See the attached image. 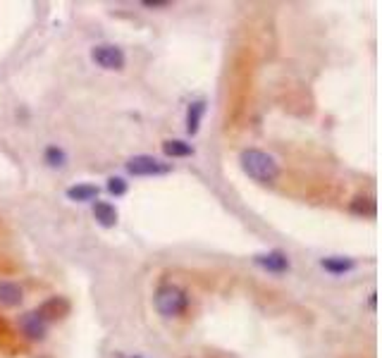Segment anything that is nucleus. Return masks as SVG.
I'll list each match as a JSON object with an SVG mask.
<instances>
[{
  "label": "nucleus",
  "instance_id": "1",
  "mask_svg": "<svg viewBox=\"0 0 382 358\" xmlns=\"http://www.w3.org/2000/svg\"><path fill=\"white\" fill-rule=\"evenodd\" d=\"M239 163H241V170L260 184L275 182L277 175H280V165H277V160L270 153L260 151V148H246V151H241Z\"/></svg>",
  "mask_w": 382,
  "mask_h": 358
},
{
  "label": "nucleus",
  "instance_id": "2",
  "mask_svg": "<svg viewBox=\"0 0 382 358\" xmlns=\"http://www.w3.org/2000/svg\"><path fill=\"white\" fill-rule=\"evenodd\" d=\"M153 306L163 317H177L187 310L189 296H187V292L177 285H160L158 289H155Z\"/></svg>",
  "mask_w": 382,
  "mask_h": 358
},
{
  "label": "nucleus",
  "instance_id": "3",
  "mask_svg": "<svg viewBox=\"0 0 382 358\" xmlns=\"http://www.w3.org/2000/svg\"><path fill=\"white\" fill-rule=\"evenodd\" d=\"M127 172L134 177H165L172 172V165L165 160L155 158V155H134V158L127 160Z\"/></svg>",
  "mask_w": 382,
  "mask_h": 358
},
{
  "label": "nucleus",
  "instance_id": "4",
  "mask_svg": "<svg viewBox=\"0 0 382 358\" xmlns=\"http://www.w3.org/2000/svg\"><path fill=\"white\" fill-rule=\"evenodd\" d=\"M91 60L96 62L98 67L108 69V72H120L127 65V55L120 45L115 43H98L91 48Z\"/></svg>",
  "mask_w": 382,
  "mask_h": 358
},
{
  "label": "nucleus",
  "instance_id": "5",
  "mask_svg": "<svg viewBox=\"0 0 382 358\" xmlns=\"http://www.w3.org/2000/svg\"><path fill=\"white\" fill-rule=\"evenodd\" d=\"M253 263L270 275H285V273H289V268H292L289 256L285 251H280V248H273V251H265V253H256V256H253Z\"/></svg>",
  "mask_w": 382,
  "mask_h": 358
},
{
  "label": "nucleus",
  "instance_id": "6",
  "mask_svg": "<svg viewBox=\"0 0 382 358\" xmlns=\"http://www.w3.org/2000/svg\"><path fill=\"white\" fill-rule=\"evenodd\" d=\"M20 330L24 332V337L34 339V342H41L45 332H48V322H45L36 310H29V313L20 317Z\"/></svg>",
  "mask_w": 382,
  "mask_h": 358
},
{
  "label": "nucleus",
  "instance_id": "7",
  "mask_svg": "<svg viewBox=\"0 0 382 358\" xmlns=\"http://www.w3.org/2000/svg\"><path fill=\"white\" fill-rule=\"evenodd\" d=\"M69 301L67 299H62V296H50V299H45V301L38 306L36 308V313L43 317L45 322H53V320H62L65 315H69Z\"/></svg>",
  "mask_w": 382,
  "mask_h": 358
},
{
  "label": "nucleus",
  "instance_id": "8",
  "mask_svg": "<svg viewBox=\"0 0 382 358\" xmlns=\"http://www.w3.org/2000/svg\"><path fill=\"white\" fill-rule=\"evenodd\" d=\"M94 217L101 227L110 229L118 224L120 213H118V208H115L113 203H108V201H94Z\"/></svg>",
  "mask_w": 382,
  "mask_h": 358
},
{
  "label": "nucleus",
  "instance_id": "9",
  "mask_svg": "<svg viewBox=\"0 0 382 358\" xmlns=\"http://www.w3.org/2000/svg\"><path fill=\"white\" fill-rule=\"evenodd\" d=\"M320 268L330 275H346L356 270V261L349 256H327L320 261Z\"/></svg>",
  "mask_w": 382,
  "mask_h": 358
},
{
  "label": "nucleus",
  "instance_id": "10",
  "mask_svg": "<svg viewBox=\"0 0 382 358\" xmlns=\"http://www.w3.org/2000/svg\"><path fill=\"white\" fill-rule=\"evenodd\" d=\"M24 299V292L17 282L10 280H0V306H8V308H15V306L22 303Z\"/></svg>",
  "mask_w": 382,
  "mask_h": 358
},
{
  "label": "nucleus",
  "instance_id": "11",
  "mask_svg": "<svg viewBox=\"0 0 382 358\" xmlns=\"http://www.w3.org/2000/svg\"><path fill=\"white\" fill-rule=\"evenodd\" d=\"M98 192L101 189L96 184H72L65 192V196L69 201H74V203H89V201H98Z\"/></svg>",
  "mask_w": 382,
  "mask_h": 358
},
{
  "label": "nucleus",
  "instance_id": "12",
  "mask_svg": "<svg viewBox=\"0 0 382 358\" xmlns=\"http://www.w3.org/2000/svg\"><path fill=\"white\" fill-rule=\"evenodd\" d=\"M204 115H206V101L189 103V108H187V134L189 136L199 134L201 122H204Z\"/></svg>",
  "mask_w": 382,
  "mask_h": 358
},
{
  "label": "nucleus",
  "instance_id": "13",
  "mask_svg": "<svg viewBox=\"0 0 382 358\" xmlns=\"http://www.w3.org/2000/svg\"><path fill=\"white\" fill-rule=\"evenodd\" d=\"M163 153L167 158H191L196 151L191 143L182 141V138H167V141H163Z\"/></svg>",
  "mask_w": 382,
  "mask_h": 358
},
{
  "label": "nucleus",
  "instance_id": "14",
  "mask_svg": "<svg viewBox=\"0 0 382 358\" xmlns=\"http://www.w3.org/2000/svg\"><path fill=\"white\" fill-rule=\"evenodd\" d=\"M349 210L358 217H375L378 215V203L373 196H356L349 203Z\"/></svg>",
  "mask_w": 382,
  "mask_h": 358
},
{
  "label": "nucleus",
  "instance_id": "15",
  "mask_svg": "<svg viewBox=\"0 0 382 358\" xmlns=\"http://www.w3.org/2000/svg\"><path fill=\"white\" fill-rule=\"evenodd\" d=\"M43 160L48 167H65L67 165V153L60 146H48L43 151Z\"/></svg>",
  "mask_w": 382,
  "mask_h": 358
},
{
  "label": "nucleus",
  "instance_id": "16",
  "mask_svg": "<svg viewBox=\"0 0 382 358\" xmlns=\"http://www.w3.org/2000/svg\"><path fill=\"white\" fill-rule=\"evenodd\" d=\"M106 189H108L110 196H125L127 194V182H125L122 177H110L108 184H106Z\"/></svg>",
  "mask_w": 382,
  "mask_h": 358
},
{
  "label": "nucleus",
  "instance_id": "17",
  "mask_svg": "<svg viewBox=\"0 0 382 358\" xmlns=\"http://www.w3.org/2000/svg\"><path fill=\"white\" fill-rule=\"evenodd\" d=\"M143 8H148V10H167V8H172V3L170 0H143Z\"/></svg>",
  "mask_w": 382,
  "mask_h": 358
},
{
  "label": "nucleus",
  "instance_id": "18",
  "mask_svg": "<svg viewBox=\"0 0 382 358\" xmlns=\"http://www.w3.org/2000/svg\"><path fill=\"white\" fill-rule=\"evenodd\" d=\"M375 303H378V294H370V308H375Z\"/></svg>",
  "mask_w": 382,
  "mask_h": 358
},
{
  "label": "nucleus",
  "instance_id": "19",
  "mask_svg": "<svg viewBox=\"0 0 382 358\" xmlns=\"http://www.w3.org/2000/svg\"><path fill=\"white\" fill-rule=\"evenodd\" d=\"M122 358H141V356H122Z\"/></svg>",
  "mask_w": 382,
  "mask_h": 358
}]
</instances>
